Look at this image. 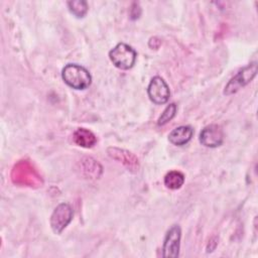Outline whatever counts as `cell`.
I'll list each match as a JSON object with an SVG mask.
<instances>
[{
	"label": "cell",
	"instance_id": "1",
	"mask_svg": "<svg viewBox=\"0 0 258 258\" xmlns=\"http://www.w3.org/2000/svg\"><path fill=\"white\" fill-rule=\"evenodd\" d=\"M12 181L21 186L37 187L42 184V179L37 170L27 160H20L14 165L11 172Z\"/></svg>",
	"mask_w": 258,
	"mask_h": 258
},
{
	"label": "cell",
	"instance_id": "2",
	"mask_svg": "<svg viewBox=\"0 0 258 258\" xmlns=\"http://www.w3.org/2000/svg\"><path fill=\"white\" fill-rule=\"evenodd\" d=\"M61 78L68 86L76 90H85L92 83L89 71L77 63L67 64L62 69Z\"/></svg>",
	"mask_w": 258,
	"mask_h": 258
},
{
	"label": "cell",
	"instance_id": "3",
	"mask_svg": "<svg viewBox=\"0 0 258 258\" xmlns=\"http://www.w3.org/2000/svg\"><path fill=\"white\" fill-rule=\"evenodd\" d=\"M113 64L120 70L131 69L136 60V51L128 44L120 42L109 52Z\"/></svg>",
	"mask_w": 258,
	"mask_h": 258
},
{
	"label": "cell",
	"instance_id": "4",
	"mask_svg": "<svg viewBox=\"0 0 258 258\" xmlns=\"http://www.w3.org/2000/svg\"><path fill=\"white\" fill-rule=\"evenodd\" d=\"M257 74V62L254 61L247 66L246 68L239 71L225 86L224 94L232 95L238 92L241 88L248 85Z\"/></svg>",
	"mask_w": 258,
	"mask_h": 258
},
{
	"label": "cell",
	"instance_id": "5",
	"mask_svg": "<svg viewBox=\"0 0 258 258\" xmlns=\"http://www.w3.org/2000/svg\"><path fill=\"white\" fill-rule=\"evenodd\" d=\"M73 209L67 203L59 204L52 212L49 220L50 227L55 234L61 233L73 219Z\"/></svg>",
	"mask_w": 258,
	"mask_h": 258
},
{
	"label": "cell",
	"instance_id": "6",
	"mask_svg": "<svg viewBox=\"0 0 258 258\" xmlns=\"http://www.w3.org/2000/svg\"><path fill=\"white\" fill-rule=\"evenodd\" d=\"M147 94L151 102L157 105L164 104L169 99V88L165 81L160 77H154L151 79L148 88Z\"/></svg>",
	"mask_w": 258,
	"mask_h": 258
},
{
	"label": "cell",
	"instance_id": "7",
	"mask_svg": "<svg viewBox=\"0 0 258 258\" xmlns=\"http://www.w3.org/2000/svg\"><path fill=\"white\" fill-rule=\"evenodd\" d=\"M181 230L178 225H173L166 233L163 247H162V255L163 257L176 258L179 252V243H180Z\"/></svg>",
	"mask_w": 258,
	"mask_h": 258
},
{
	"label": "cell",
	"instance_id": "8",
	"mask_svg": "<svg viewBox=\"0 0 258 258\" xmlns=\"http://www.w3.org/2000/svg\"><path fill=\"white\" fill-rule=\"evenodd\" d=\"M224 141V132L221 126L211 124L206 126L200 133V142L206 146L215 148L220 146Z\"/></svg>",
	"mask_w": 258,
	"mask_h": 258
},
{
	"label": "cell",
	"instance_id": "9",
	"mask_svg": "<svg viewBox=\"0 0 258 258\" xmlns=\"http://www.w3.org/2000/svg\"><path fill=\"white\" fill-rule=\"evenodd\" d=\"M108 154L115 160L121 162L131 171H137L139 168V162L137 157L128 150L120 149L117 147L108 148Z\"/></svg>",
	"mask_w": 258,
	"mask_h": 258
},
{
	"label": "cell",
	"instance_id": "10",
	"mask_svg": "<svg viewBox=\"0 0 258 258\" xmlns=\"http://www.w3.org/2000/svg\"><path fill=\"white\" fill-rule=\"evenodd\" d=\"M192 134L194 129L190 126H179L169 133L168 140L174 145L181 146L186 144L191 139Z\"/></svg>",
	"mask_w": 258,
	"mask_h": 258
},
{
	"label": "cell",
	"instance_id": "11",
	"mask_svg": "<svg viewBox=\"0 0 258 258\" xmlns=\"http://www.w3.org/2000/svg\"><path fill=\"white\" fill-rule=\"evenodd\" d=\"M73 139L77 145L85 148H91L97 143L96 135L92 131L85 128L77 129L74 132Z\"/></svg>",
	"mask_w": 258,
	"mask_h": 258
},
{
	"label": "cell",
	"instance_id": "12",
	"mask_svg": "<svg viewBox=\"0 0 258 258\" xmlns=\"http://www.w3.org/2000/svg\"><path fill=\"white\" fill-rule=\"evenodd\" d=\"M82 171L87 177L98 178L101 175L102 167L101 165L91 157H85L82 160Z\"/></svg>",
	"mask_w": 258,
	"mask_h": 258
},
{
	"label": "cell",
	"instance_id": "13",
	"mask_svg": "<svg viewBox=\"0 0 258 258\" xmlns=\"http://www.w3.org/2000/svg\"><path fill=\"white\" fill-rule=\"evenodd\" d=\"M184 182V175L177 170L169 171L164 176V184L169 189H178Z\"/></svg>",
	"mask_w": 258,
	"mask_h": 258
},
{
	"label": "cell",
	"instance_id": "14",
	"mask_svg": "<svg viewBox=\"0 0 258 258\" xmlns=\"http://www.w3.org/2000/svg\"><path fill=\"white\" fill-rule=\"evenodd\" d=\"M69 9L72 14H74L78 18L84 17L88 12V4L84 0H77V1H69L68 2Z\"/></svg>",
	"mask_w": 258,
	"mask_h": 258
},
{
	"label": "cell",
	"instance_id": "15",
	"mask_svg": "<svg viewBox=\"0 0 258 258\" xmlns=\"http://www.w3.org/2000/svg\"><path fill=\"white\" fill-rule=\"evenodd\" d=\"M175 113H176V105L174 103L168 105L164 109V111L161 113L160 117L158 118L157 125L158 126H162V125L166 124L167 122H169L175 116Z\"/></svg>",
	"mask_w": 258,
	"mask_h": 258
}]
</instances>
